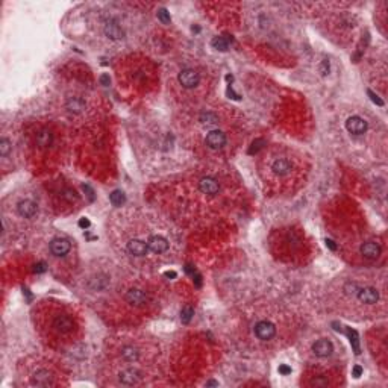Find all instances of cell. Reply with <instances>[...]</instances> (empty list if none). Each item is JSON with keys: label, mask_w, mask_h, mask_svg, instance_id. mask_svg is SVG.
<instances>
[{"label": "cell", "mask_w": 388, "mask_h": 388, "mask_svg": "<svg viewBox=\"0 0 388 388\" xmlns=\"http://www.w3.org/2000/svg\"><path fill=\"white\" fill-rule=\"evenodd\" d=\"M118 379H120V382L123 385H135L141 379V375L137 370H134V369H126V370L120 372Z\"/></svg>", "instance_id": "cell-17"}, {"label": "cell", "mask_w": 388, "mask_h": 388, "mask_svg": "<svg viewBox=\"0 0 388 388\" xmlns=\"http://www.w3.org/2000/svg\"><path fill=\"white\" fill-rule=\"evenodd\" d=\"M346 129L353 134V135H362L364 132L367 131V121L358 117V115H353L350 118H347L346 121Z\"/></svg>", "instance_id": "cell-10"}, {"label": "cell", "mask_w": 388, "mask_h": 388, "mask_svg": "<svg viewBox=\"0 0 388 388\" xmlns=\"http://www.w3.org/2000/svg\"><path fill=\"white\" fill-rule=\"evenodd\" d=\"M125 300L132 305V306H144L146 303L149 302V297L147 294L144 293L143 290L140 288H131L129 291H126V294H125Z\"/></svg>", "instance_id": "cell-7"}, {"label": "cell", "mask_w": 388, "mask_h": 388, "mask_svg": "<svg viewBox=\"0 0 388 388\" xmlns=\"http://www.w3.org/2000/svg\"><path fill=\"white\" fill-rule=\"evenodd\" d=\"M159 17H161V18H162V20H164L165 23H167V21H170V17H168V15L165 14V11H161V12H159Z\"/></svg>", "instance_id": "cell-26"}, {"label": "cell", "mask_w": 388, "mask_h": 388, "mask_svg": "<svg viewBox=\"0 0 388 388\" xmlns=\"http://www.w3.org/2000/svg\"><path fill=\"white\" fill-rule=\"evenodd\" d=\"M361 253L367 259H376L381 255V246L375 241H367L361 246Z\"/></svg>", "instance_id": "cell-16"}, {"label": "cell", "mask_w": 388, "mask_h": 388, "mask_svg": "<svg viewBox=\"0 0 388 388\" xmlns=\"http://www.w3.org/2000/svg\"><path fill=\"white\" fill-rule=\"evenodd\" d=\"M267 158V179L273 182H291L296 173V164L287 153L270 155Z\"/></svg>", "instance_id": "cell-2"}, {"label": "cell", "mask_w": 388, "mask_h": 388, "mask_svg": "<svg viewBox=\"0 0 388 388\" xmlns=\"http://www.w3.org/2000/svg\"><path fill=\"white\" fill-rule=\"evenodd\" d=\"M178 81H179V84L184 88L193 90V88H196L200 84V73L197 70L191 68V67L182 68L179 71V75H178Z\"/></svg>", "instance_id": "cell-4"}, {"label": "cell", "mask_w": 388, "mask_h": 388, "mask_svg": "<svg viewBox=\"0 0 388 388\" xmlns=\"http://www.w3.org/2000/svg\"><path fill=\"white\" fill-rule=\"evenodd\" d=\"M193 315H194V309H193L191 306H185V308L182 309V312H181V319H182L184 323H188V322L191 320Z\"/></svg>", "instance_id": "cell-25"}, {"label": "cell", "mask_w": 388, "mask_h": 388, "mask_svg": "<svg viewBox=\"0 0 388 388\" xmlns=\"http://www.w3.org/2000/svg\"><path fill=\"white\" fill-rule=\"evenodd\" d=\"M35 143H37L38 147L46 149V147H48V146H52V143H53V134L48 131V129H41V131H38L37 135H35Z\"/></svg>", "instance_id": "cell-18"}, {"label": "cell", "mask_w": 388, "mask_h": 388, "mask_svg": "<svg viewBox=\"0 0 388 388\" xmlns=\"http://www.w3.org/2000/svg\"><path fill=\"white\" fill-rule=\"evenodd\" d=\"M11 149H12V146H11V141H9L8 138H2V140H0V156L6 158V156L9 155Z\"/></svg>", "instance_id": "cell-22"}, {"label": "cell", "mask_w": 388, "mask_h": 388, "mask_svg": "<svg viewBox=\"0 0 388 388\" xmlns=\"http://www.w3.org/2000/svg\"><path fill=\"white\" fill-rule=\"evenodd\" d=\"M37 323L40 331L50 340L68 341L73 340L79 331L76 317L71 311L64 306H48L41 308L40 315H37Z\"/></svg>", "instance_id": "cell-1"}, {"label": "cell", "mask_w": 388, "mask_h": 388, "mask_svg": "<svg viewBox=\"0 0 388 388\" xmlns=\"http://www.w3.org/2000/svg\"><path fill=\"white\" fill-rule=\"evenodd\" d=\"M109 199H111V203L114 205V206H121L125 203V194L121 193V191H114L111 196H109Z\"/></svg>", "instance_id": "cell-23"}, {"label": "cell", "mask_w": 388, "mask_h": 388, "mask_svg": "<svg viewBox=\"0 0 388 388\" xmlns=\"http://www.w3.org/2000/svg\"><path fill=\"white\" fill-rule=\"evenodd\" d=\"M70 250H71V244L65 238H55L50 241V252H52V255H55L58 258L68 255Z\"/></svg>", "instance_id": "cell-9"}, {"label": "cell", "mask_w": 388, "mask_h": 388, "mask_svg": "<svg viewBox=\"0 0 388 388\" xmlns=\"http://www.w3.org/2000/svg\"><path fill=\"white\" fill-rule=\"evenodd\" d=\"M67 108H68L70 111L79 112V111L85 109V103H84V100L78 99V97H73V99H70V100H68V103H67Z\"/></svg>", "instance_id": "cell-21"}, {"label": "cell", "mask_w": 388, "mask_h": 388, "mask_svg": "<svg viewBox=\"0 0 388 388\" xmlns=\"http://www.w3.org/2000/svg\"><path fill=\"white\" fill-rule=\"evenodd\" d=\"M226 134L222 132V131H218V129H214L211 132H208L206 138H205V143L209 149H214V150H218V149H222L226 146Z\"/></svg>", "instance_id": "cell-6"}, {"label": "cell", "mask_w": 388, "mask_h": 388, "mask_svg": "<svg viewBox=\"0 0 388 388\" xmlns=\"http://www.w3.org/2000/svg\"><path fill=\"white\" fill-rule=\"evenodd\" d=\"M212 46H214L215 48H218V50H226L229 44H228V41H226L223 37H217V38L212 40Z\"/></svg>", "instance_id": "cell-24"}, {"label": "cell", "mask_w": 388, "mask_h": 388, "mask_svg": "<svg viewBox=\"0 0 388 388\" xmlns=\"http://www.w3.org/2000/svg\"><path fill=\"white\" fill-rule=\"evenodd\" d=\"M199 188H200V191H202L203 194H208V196H214V194H217L218 190H220V185H218L217 179L206 176V178L200 179Z\"/></svg>", "instance_id": "cell-14"}, {"label": "cell", "mask_w": 388, "mask_h": 388, "mask_svg": "<svg viewBox=\"0 0 388 388\" xmlns=\"http://www.w3.org/2000/svg\"><path fill=\"white\" fill-rule=\"evenodd\" d=\"M147 247H149V250H152L156 255L165 253L168 250V240L161 235H152L147 240Z\"/></svg>", "instance_id": "cell-11"}, {"label": "cell", "mask_w": 388, "mask_h": 388, "mask_svg": "<svg viewBox=\"0 0 388 388\" xmlns=\"http://www.w3.org/2000/svg\"><path fill=\"white\" fill-rule=\"evenodd\" d=\"M253 334H255L256 340H259L262 343H267V341L275 340V337L278 334V328L270 320H259L253 326Z\"/></svg>", "instance_id": "cell-3"}, {"label": "cell", "mask_w": 388, "mask_h": 388, "mask_svg": "<svg viewBox=\"0 0 388 388\" xmlns=\"http://www.w3.org/2000/svg\"><path fill=\"white\" fill-rule=\"evenodd\" d=\"M312 352H314L315 356L326 358V356H329L334 352V344L326 338L317 340V341L312 344Z\"/></svg>", "instance_id": "cell-12"}, {"label": "cell", "mask_w": 388, "mask_h": 388, "mask_svg": "<svg viewBox=\"0 0 388 388\" xmlns=\"http://www.w3.org/2000/svg\"><path fill=\"white\" fill-rule=\"evenodd\" d=\"M128 252L134 256H144L147 255L149 252V247H147V242H144L143 240H138V238H134L128 242L126 246Z\"/></svg>", "instance_id": "cell-13"}, {"label": "cell", "mask_w": 388, "mask_h": 388, "mask_svg": "<svg viewBox=\"0 0 388 388\" xmlns=\"http://www.w3.org/2000/svg\"><path fill=\"white\" fill-rule=\"evenodd\" d=\"M29 378H31V385H34V387H52L56 384L53 373L44 367L34 370Z\"/></svg>", "instance_id": "cell-5"}, {"label": "cell", "mask_w": 388, "mask_h": 388, "mask_svg": "<svg viewBox=\"0 0 388 388\" xmlns=\"http://www.w3.org/2000/svg\"><path fill=\"white\" fill-rule=\"evenodd\" d=\"M120 356L125 362H137L138 358H140V352L134 346H125L120 350Z\"/></svg>", "instance_id": "cell-20"}, {"label": "cell", "mask_w": 388, "mask_h": 388, "mask_svg": "<svg viewBox=\"0 0 388 388\" xmlns=\"http://www.w3.org/2000/svg\"><path fill=\"white\" fill-rule=\"evenodd\" d=\"M105 34H106V37H109L111 40H120V38H123V29L118 26L117 21H112V20L105 24Z\"/></svg>", "instance_id": "cell-19"}, {"label": "cell", "mask_w": 388, "mask_h": 388, "mask_svg": "<svg viewBox=\"0 0 388 388\" xmlns=\"http://www.w3.org/2000/svg\"><path fill=\"white\" fill-rule=\"evenodd\" d=\"M356 296H358V300L361 303H366V305H375L379 300V293H378V290L373 288V287L359 288L356 291Z\"/></svg>", "instance_id": "cell-8"}, {"label": "cell", "mask_w": 388, "mask_h": 388, "mask_svg": "<svg viewBox=\"0 0 388 388\" xmlns=\"http://www.w3.org/2000/svg\"><path fill=\"white\" fill-rule=\"evenodd\" d=\"M17 211H18V214H20L23 218H32V217L37 214L38 208H37V203H35V202L26 199V200H21V202L18 203Z\"/></svg>", "instance_id": "cell-15"}]
</instances>
